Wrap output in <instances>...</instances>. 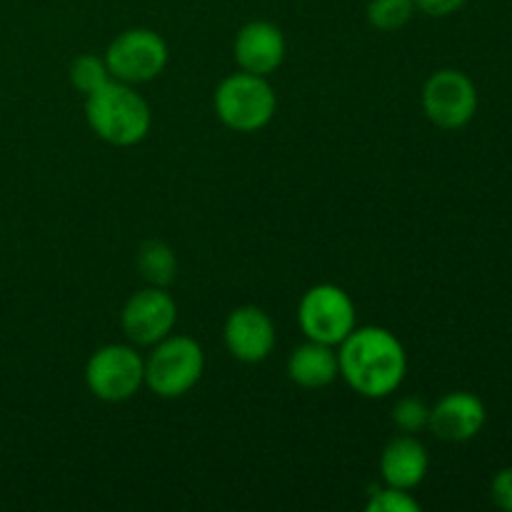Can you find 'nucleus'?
Segmentation results:
<instances>
[{
    "instance_id": "obj_2",
    "label": "nucleus",
    "mask_w": 512,
    "mask_h": 512,
    "mask_svg": "<svg viewBox=\"0 0 512 512\" xmlns=\"http://www.w3.org/2000/svg\"><path fill=\"white\" fill-rule=\"evenodd\" d=\"M85 120L108 145L130 148L150 133L153 113L148 100L133 85L113 78L95 93L85 95Z\"/></svg>"
},
{
    "instance_id": "obj_10",
    "label": "nucleus",
    "mask_w": 512,
    "mask_h": 512,
    "mask_svg": "<svg viewBox=\"0 0 512 512\" xmlns=\"http://www.w3.org/2000/svg\"><path fill=\"white\" fill-rule=\"evenodd\" d=\"M225 348L240 363H263L275 348V323L263 308L243 305L228 315L223 328Z\"/></svg>"
},
{
    "instance_id": "obj_9",
    "label": "nucleus",
    "mask_w": 512,
    "mask_h": 512,
    "mask_svg": "<svg viewBox=\"0 0 512 512\" xmlns=\"http://www.w3.org/2000/svg\"><path fill=\"white\" fill-rule=\"evenodd\" d=\"M175 323H178V305H175L173 295L165 288H155V285H148V288L130 295L123 313H120L125 338L133 345H143V348H153L155 343L168 338Z\"/></svg>"
},
{
    "instance_id": "obj_7",
    "label": "nucleus",
    "mask_w": 512,
    "mask_h": 512,
    "mask_svg": "<svg viewBox=\"0 0 512 512\" xmlns=\"http://www.w3.org/2000/svg\"><path fill=\"white\" fill-rule=\"evenodd\" d=\"M170 58L168 43L150 28L123 30L105 50L110 75L123 83H150L165 70Z\"/></svg>"
},
{
    "instance_id": "obj_13",
    "label": "nucleus",
    "mask_w": 512,
    "mask_h": 512,
    "mask_svg": "<svg viewBox=\"0 0 512 512\" xmlns=\"http://www.w3.org/2000/svg\"><path fill=\"white\" fill-rule=\"evenodd\" d=\"M428 468V448L415 435L408 433L390 440L380 455V473H383L385 485H393L400 490L418 488L428 475Z\"/></svg>"
},
{
    "instance_id": "obj_8",
    "label": "nucleus",
    "mask_w": 512,
    "mask_h": 512,
    "mask_svg": "<svg viewBox=\"0 0 512 512\" xmlns=\"http://www.w3.org/2000/svg\"><path fill=\"white\" fill-rule=\"evenodd\" d=\"M423 110L438 128L460 130L478 113V88L463 70H435L423 85Z\"/></svg>"
},
{
    "instance_id": "obj_1",
    "label": "nucleus",
    "mask_w": 512,
    "mask_h": 512,
    "mask_svg": "<svg viewBox=\"0 0 512 512\" xmlns=\"http://www.w3.org/2000/svg\"><path fill=\"white\" fill-rule=\"evenodd\" d=\"M340 375L363 398H388L403 385L408 355L395 333L385 328H355L338 345Z\"/></svg>"
},
{
    "instance_id": "obj_16",
    "label": "nucleus",
    "mask_w": 512,
    "mask_h": 512,
    "mask_svg": "<svg viewBox=\"0 0 512 512\" xmlns=\"http://www.w3.org/2000/svg\"><path fill=\"white\" fill-rule=\"evenodd\" d=\"M415 0H370L365 8V18L375 30L395 33L405 28L415 15Z\"/></svg>"
},
{
    "instance_id": "obj_19",
    "label": "nucleus",
    "mask_w": 512,
    "mask_h": 512,
    "mask_svg": "<svg viewBox=\"0 0 512 512\" xmlns=\"http://www.w3.org/2000/svg\"><path fill=\"white\" fill-rule=\"evenodd\" d=\"M365 508H368V512H418L420 503L410 495V490L385 485V488H375L370 493V500Z\"/></svg>"
},
{
    "instance_id": "obj_21",
    "label": "nucleus",
    "mask_w": 512,
    "mask_h": 512,
    "mask_svg": "<svg viewBox=\"0 0 512 512\" xmlns=\"http://www.w3.org/2000/svg\"><path fill=\"white\" fill-rule=\"evenodd\" d=\"M468 0H415V8L423 10L425 15H433V18H445V15L458 13Z\"/></svg>"
},
{
    "instance_id": "obj_11",
    "label": "nucleus",
    "mask_w": 512,
    "mask_h": 512,
    "mask_svg": "<svg viewBox=\"0 0 512 512\" xmlns=\"http://www.w3.org/2000/svg\"><path fill=\"white\" fill-rule=\"evenodd\" d=\"M235 63L240 70L253 75H265L283 65L285 53H288V43H285L283 30L270 20H250L235 35Z\"/></svg>"
},
{
    "instance_id": "obj_17",
    "label": "nucleus",
    "mask_w": 512,
    "mask_h": 512,
    "mask_svg": "<svg viewBox=\"0 0 512 512\" xmlns=\"http://www.w3.org/2000/svg\"><path fill=\"white\" fill-rule=\"evenodd\" d=\"M110 80H113V75H110L108 63H105V55L100 58V55L85 53L78 55L73 60V65H70V83L83 95L95 93V90L103 88Z\"/></svg>"
},
{
    "instance_id": "obj_12",
    "label": "nucleus",
    "mask_w": 512,
    "mask_h": 512,
    "mask_svg": "<svg viewBox=\"0 0 512 512\" xmlns=\"http://www.w3.org/2000/svg\"><path fill=\"white\" fill-rule=\"evenodd\" d=\"M485 420H488V410H485L483 400L465 390H455V393L440 398L435 408H430L428 428L440 440L468 443L485 428Z\"/></svg>"
},
{
    "instance_id": "obj_5",
    "label": "nucleus",
    "mask_w": 512,
    "mask_h": 512,
    "mask_svg": "<svg viewBox=\"0 0 512 512\" xmlns=\"http://www.w3.org/2000/svg\"><path fill=\"white\" fill-rule=\"evenodd\" d=\"M85 385L103 403H125L145 385V358L133 345H103L85 365Z\"/></svg>"
},
{
    "instance_id": "obj_4",
    "label": "nucleus",
    "mask_w": 512,
    "mask_h": 512,
    "mask_svg": "<svg viewBox=\"0 0 512 512\" xmlns=\"http://www.w3.org/2000/svg\"><path fill=\"white\" fill-rule=\"evenodd\" d=\"M203 370L205 355L198 340L170 333L145 358V385L160 398H180L198 385Z\"/></svg>"
},
{
    "instance_id": "obj_18",
    "label": "nucleus",
    "mask_w": 512,
    "mask_h": 512,
    "mask_svg": "<svg viewBox=\"0 0 512 512\" xmlns=\"http://www.w3.org/2000/svg\"><path fill=\"white\" fill-rule=\"evenodd\" d=\"M393 423L398 425L400 433H420V430H425L430 425V405L423 398H415V395L400 398L393 405Z\"/></svg>"
},
{
    "instance_id": "obj_6",
    "label": "nucleus",
    "mask_w": 512,
    "mask_h": 512,
    "mask_svg": "<svg viewBox=\"0 0 512 512\" xmlns=\"http://www.w3.org/2000/svg\"><path fill=\"white\" fill-rule=\"evenodd\" d=\"M298 323L308 340L338 348L355 330V303L338 285H313L300 298Z\"/></svg>"
},
{
    "instance_id": "obj_15",
    "label": "nucleus",
    "mask_w": 512,
    "mask_h": 512,
    "mask_svg": "<svg viewBox=\"0 0 512 512\" xmlns=\"http://www.w3.org/2000/svg\"><path fill=\"white\" fill-rule=\"evenodd\" d=\"M135 265H138L140 275L148 280L155 288H168L175 278H178V260H175L173 248L163 240H145L140 243L138 255H135Z\"/></svg>"
},
{
    "instance_id": "obj_14",
    "label": "nucleus",
    "mask_w": 512,
    "mask_h": 512,
    "mask_svg": "<svg viewBox=\"0 0 512 512\" xmlns=\"http://www.w3.org/2000/svg\"><path fill=\"white\" fill-rule=\"evenodd\" d=\"M288 375L293 383L300 385V388H328V385L340 375L338 350H335V345L308 340V343H303L300 348H295L293 353H290Z\"/></svg>"
},
{
    "instance_id": "obj_20",
    "label": "nucleus",
    "mask_w": 512,
    "mask_h": 512,
    "mask_svg": "<svg viewBox=\"0 0 512 512\" xmlns=\"http://www.w3.org/2000/svg\"><path fill=\"white\" fill-rule=\"evenodd\" d=\"M490 495L500 510L512 512V468H503L500 473H495L493 483H490Z\"/></svg>"
},
{
    "instance_id": "obj_3",
    "label": "nucleus",
    "mask_w": 512,
    "mask_h": 512,
    "mask_svg": "<svg viewBox=\"0 0 512 512\" xmlns=\"http://www.w3.org/2000/svg\"><path fill=\"white\" fill-rule=\"evenodd\" d=\"M213 103L220 123L235 133H258L270 125L278 110V98L268 78L245 70L220 80Z\"/></svg>"
}]
</instances>
